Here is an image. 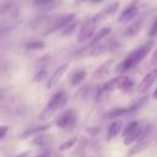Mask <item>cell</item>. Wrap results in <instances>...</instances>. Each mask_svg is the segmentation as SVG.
Returning <instances> with one entry per match:
<instances>
[{"instance_id":"cell-1","label":"cell","mask_w":157,"mask_h":157,"mask_svg":"<svg viewBox=\"0 0 157 157\" xmlns=\"http://www.w3.org/2000/svg\"><path fill=\"white\" fill-rule=\"evenodd\" d=\"M152 42H147V43H145V44H142L141 47H139V48H136L135 50H132L118 66H117V72L118 74H123V72H125L126 70H130L131 67H134L135 65H137V64H140L146 56H147V54L150 53V50L152 49Z\"/></svg>"},{"instance_id":"cell-2","label":"cell","mask_w":157,"mask_h":157,"mask_svg":"<svg viewBox=\"0 0 157 157\" xmlns=\"http://www.w3.org/2000/svg\"><path fill=\"white\" fill-rule=\"evenodd\" d=\"M66 102H67V96H66V93H65L64 91L56 92V93H55L54 96H52V98L48 101L45 108L43 109V112H42V114H40V119H45V118L53 115L55 112L63 109V108L65 107Z\"/></svg>"},{"instance_id":"cell-3","label":"cell","mask_w":157,"mask_h":157,"mask_svg":"<svg viewBox=\"0 0 157 157\" xmlns=\"http://www.w3.org/2000/svg\"><path fill=\"white\" fill-rule=\"evenodd\" d=\"M134 82L131 78H129L125 75H118L115 77H113L112 80H109L107 83L103 85V87L101 88L102 93H108V92H113L117 90L120 91H129L132 87Z\"/></svg>"},{"instance_id":"cell-4","label":"cell","mask_w":157,"mask_h":157,"mask_svg":"<svg viewBox=\"0 0 157 157\" xmlns=\"http://www.w3.org/2000/svg\"><path fill=\"white\" fill-rule=\"evenodd\" d=\"M77 120V112L74 108H70L60 114V117L56 119L55 124L58 128L61 129H72Z\"/></svg>"},{"instance_id":"cell-5","label":"cell","mask_w":157,"mask_h":157,"mask_svg":"<svg viewBox=\"0 0 157 157\" xmlns=\"http://www.w3.org/2000/svg\"><path fill=\"white\" fill-rule=\"evenodd\" d=\"M96 25L97 22L93 20V18H90L87 20L80 28L78 33H77V42L78 43H85L87 42L90 38H93V36L96 34L94 33V29H96Z\"/></svg>"},{"instance_id":"cell-6","label":"cell","mask_w":157,"mask_h":157,"mask_svg":"<svg viewBox=\"0 0 157 157\" xmlns=\"http://www.w3.org/2000/svg\"><path fill=\"white\" fill-rule=\"evenodd\" d=\"M75 20V13H67V15H63L60 17H58L50 26L49 28L44 32V36H48V34H52L59 29H64L67 25H70L72 21Z\"/></svg>"},{"instance_id":"cell-7","label":"cell","mask_w":157,"mask_h":157,"mask_svg":"<svg viewBox=\"0 0 157 157\" xmlns=\"http://www.w3.org/2000/svg\"><path fill=\"white\" fill-rule=\"evenodd\" d=\"M144 102H145V99H141L139 103L136 102V103H134V104H131V105H129V107H124V108H114V109L107 112V113L104 114V118H105V119H114V118H117V117H119V115H124V114L132 113V112L137 110V109L144 104Z\"/></svg>"},{"instance_id":"cell-8","label":"cell","mask_w":157,"mask_h":157,"mask_svg":"<svg viewBox=\"0 0 157 157\" xmlns=\"http://www.w3.org/2000/svg\"><path fill=\"white\" fill-rule=\"evenodd\" d=\"M156 80H157V67L153 69V70H151L150 72H147V74L142 77V80L140 81V83H139V86H137V92H139V93H145V92H147V90L152 86V83H153Z\"/></svg>"},{"instance_id":"cell-9","label":"cell","mask_w":157,"mask_h":157,"mask_svg":"<svg viewBox=\"0 0 157 157\" xmlns=\"http://www.w3.org/2000/svg\"><path fill=\"white\" fill-rule=\"evenodd\" d=\"M67 69H69V64L67 63H65V64H63V65H60L50 76H49V78H48V81H47V85H45V87L47 88H52V87H54L58 82H59V80L63 77V75L67 71Z\"/></svg>"},{"instance_id":"cell-10","label":"cell","mask_w":157,"mask_h":157,"mask_svg":"<svg viewBox=\"0 0 157 157\" xmlns=\"http://www.w3.org/2000/svg\"><path fill=\"white\" fill-rule=\"evenodd\" d=\"M119 1H114V2H112V4H109V5H107L105 7H103L99 12H97L92 18L96 21V22H99L101 20H103V18H105V17H108V16H112L117 10H118V7H119Z\"/></svg>"},{"instance_id":"cell-11","label":"cell","mask_w":157,"mask_h":157,"mask_svg":"<svg viewBox=\"0 0 157 157\" xmlns=\"http://www.w3.org/2000/svg\"><path fill=\"white\" fill-rule=\"evenodd\" d=\"M137 12H139V7H137L135 4H130V5H129L126 9H124L123 12L119 15L118 21H119V22H129V21H131L132 18L136 17Z\"/></svg>"},{"instance_id":"cell-12","label":"cell","mask_w":157,"mask_h":157,"mask_svg":"<svg viewBox=\"0 0 157 157\" xmlns=\"http://www.w3.org/2000/svg\"><path fill=\"white\" fill-rule=\"evenodd\" d=\"M148 145H150V140L148 139H142V140L136 141V144L134 146H131V148L128 151V153L125 155V157H132V156L142 152Z\"/></svg>"},{"instance_id":"cell-13","label":"cell","mask_w":157,"mask_h":157,"mask_svg":"<svg viewBox=\"0 0 157 157\" xmlns=\"http://www.w3.org/2000/svg\"><path fill=\"white\" fill-rule=\"evenodd\" d=\"M112 65H113V60H108L105 63H103L101 66H98L94 72H93V78H104L109 72H110V69H112Z\"/></svg>"},{"instance_id":"cell-14","label":"cell","mask_w":157,"mask_h":157,"mask_svg":"<svg viewBox=\"0 0 157 157\" xmlns=\"http://www.w3.org/2000/svg\"><path fill=\"white\" fill-rule=\"evenodd\" d=\"M110 32H112V28H110V27H103V28H101V29L93 36V38L91 39L90 47L93 48V47L98 45V44L102 42V39H104L105 37H108V36L110 34Z\"/></svg>"},{"instance_id":"cell-15","label":"cell","mask_w":157,"mask_h":157,"mask_svg":"<svg viewBox=\"0 0 157 157\" xmlns=\"http://www.w3.org/2000/svg\"><path fill=\"white\" fill-rule=\"evenodd\" d=\"M123 129V121L121 120H114L113 123H110L109 128H108V134H107V140L112 141L115 136H118V134Z\"/></svg>"},{"instance_id":"cell-16","label":"cell","mask_w":157,"mask_h":157,"mask_svg":"<svg viewBox=\"0 0 157 157\" xmlns=\"http://www.w3.org/2000/svg\"><path fill=\"white\" fill-rule=\"evenodd\" d=\"M52 140H53V136L45 135V134H39L32 140V144L33 145H38V146H47V145H49L52 142Z\"/></svg>"},{"instance_id":"cell-17","label":"cell","mask_w":157,"mask_h":157,"mask_svg":"<svg viewBox=\"0 0 157 157\" xmlns=\"http://www.w3.org/2000/svg\"><path fill=\"white\" fill-rule=\"evenodd\" d=\"M86 71L85 70H78V71H76V72H74L72 75H71V77H70V83H71V86H78L85 78H86Z\"/></svg>"},{"instance_id":"cell-18","label":"cell","mask_w":157,"mask_h":157,"mask_svg":"<svg viewBox=\"0 0 157 157\" xmlns=\"http://www.w3.org/2000/svg\"><path fill=\"white\" fill-rule=\"evenodd\" d=\"M140 128H141V123L137 121V120H132V121H130V123L125 126V129H124V131H123V136H126V135H129V134H131V132L139 130Z\"/></svg>"},{"instance_id":"cell-19","label":"cell","mask_w":157,"mask_h":157,"mask_svg":"<svg viewBox=\"0 0 157 157\" xmlns=\"http://www.w3.org/2000/svg\"><path fill=\"white\" fill-rule=\"evenodd\" d=\"M109 45L110 44H98V45H96V47H93L92 49H91V52H90V56H99V55H102L108 48H109Z\"/></svg>"},{"instance_id":"cell-20","label":"cell","mask_w":157,"mask_h":157,"mask_svg":"<svg viewBox=\"0 0 157 157\" xmlns=\"http://www.w3.org/2000/svg\"><path fill=\"white\" fill-rule=\"evenodd\" d=\"M49 128V125H42V126H37V128H33V129H28L26 130L23 134H21V137H28L29 135H33V134H40L42 131L47 130Z\"/></svg>"},{"instance_id":"cell-21","label":"cell","mask_w":157,"mask_h":157,"mask_svg":"<svg viewBox=\"0 0 157 157\" xmlns=\"http://www.w3.org/2000/svg\"><path fill=\"white\" fill-rule=\"evenodd\" d=\"M44 47H45V44L43 40H33L25 45V48L28 50H39V49H43Z\"/></svg>"},{"instance_id":"cell-22","label":"cell","mask_w":157,"mask_h":157,"mask_svg":"<svg viewBox=\"0 0 157 157\" xmlns=\"http://www.w3.org/2000/svg\"><path fill=\"white\" fill-rule=\"evenodd\" d=\"M140 22H137V23H132V25H130L126 29H125V36L126 37H132V36H135V34H137V32H139V29H140Z\"/></svg>"},{"instance_id":"cell-23","label":"cell","mask_w":157,"mask_h":157,"mask_svg":"<svg viewBox=\"0 0 157 157\" xmlns=\"http://www.w3.org/2000/svg\"><path fill=\"white\" fill-rule=\"evenodd\" d=\"M76 141H77V137H70V139H67V140H65L60 146H59V150L60 151H66V150H69V148H71L75 144H76Z\"/></svg>"},{"instance_id":"cell-24","label":"cell","mask_w":157,"mask_h":157,"mask_svg":"<svg viewBox=\"0 0 157 157\" xmlns=\"http://www.w3.org/2000/svg\"><path fill=\"white\" fill-rule=\"evenodd\" d=\"M76 26H77V22L76 21H72L70 25H67L63 31H61V36H70L74 31H75V28H76Z\"/></svg>"},{"instance_id":"cell-25","label":"cell","mask_w":157,"mask_h":157,"mask_svg":"<svg viewBox=\"0 0 157 157\" xmlns=\"http://www.w3.org/2000/svg\"><path fill=\"white\" fill-rule=\"evenodd\" d=\"M47 77H48V72H47V70H39V71L34 75L33 80H34L36 82H40V81L45 80Z\"/></svg>"},{"instance_id":"cell-26","label":"cell","mask_w":157,"mask_h":157,"mask_svg":"<svg viewBox=\"0 0 157 157\" xmlns=\"http://www.w3.org/2000/svg\"><path fill=\"white\" fill-rule=\"evenodd\" d=\"M151 65L157 66V48L155 49V52H153V54L151 56Z\"/></svg>"},{"instance_id":"cell-27","label":"cell","mask_w":157,"mask_h":157,"mask_svg":"<svg viewBox=\"0 0 157 157\" xmlns=\"http://www.w3.org/2000/svg\"><path fill=\"white\" fill-rule=\"evenodd\" d=\"M7 130H9V128H7V126H5V125H2V126L0 128V140H2V139L5 137V135H6Z\"/></svg>"},{"instance_id":"cell-28","label":"cell","mask_w":157,"mask_h":157,"mask_svg":"<svg viewBox=\"0 0 157 157\" xmlns=\"http://www.w3.org/2000/svg\"><path fill=\"white\" fill-rule=\"evenodd\" d=\"M155 34H157V20L153 22V25L150 29V36H155Z\"/></svg>"},{"instance_id":"cell-29","label":"cell","mask_w":157,"mask_h":157,"mask_svg":"<svg viewBox=\"0 0 157 157\" xmlns=\"http://www.w3.org/2000/svg\"><path fill=\"white\" fill-rule=\"evenodd\" d=\"M53 0H36V5H47Z\"/></svg>"},{"instance_id":"cell-30","label":"cell","mask_w":157,"mask_h":157,"mask_svg":"<svg viewBox=\"0 0 157 157\" xmlns=\"http://www.w3.org/2000/svg\"><path fill=\"white\" fill-rule=\"evenodd\" d=\"M48 156H49L48 152H42V153H39V155H37V156H34V157H48Z\"/></svg>"},{"instance_id":"cell-31","label":"cell","mask_w":157,"mask_h":157,"mask_svg":"<svg viewBox=\"0 0 157 157\" xmlns=\"http://www.w3.org/2000/svg\"><path fill=\"white\" fill-rule=\"evenodd\" d=\"M152 97H153V99H157V88L153 91V94H152Z\"/></svg>"},{"instance_id":"cell-32","label":"cell","mask_w":157,"mask_h":157,"mask_svg":"<svg viewBox=\"0 0 157 157\" xmlns=\"http://www.w3.org/2000/svg\"><path fill=\"white\" fill-rule=\"evenodd\" d=\"M16 157H27V152H23V153H21V155H17Z\"/></svg>"},{"instance_id":"cell-33","label":"cell","mask_w":157,"mask_h":157,"mask_svg":"<svg viewBox=\"0 0 157 157\" xmlns=\"http://www.w3.org/2000/svg\"><path fill=\"white\" fill-rule=\"evenodd\" d=\"M101 1H103V0H91V2H93V4H97V2H101Z\"/></svg>"}]
</instances>
